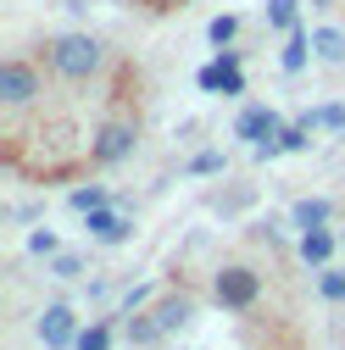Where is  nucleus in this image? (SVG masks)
<instances>
[{
    "label": "nucleus",
    "instance_id": "1",
    "mask_svg": "<svg viewBox=\"0 0 345 350\" xmlns=\"http://www.w3.org/2000/svg\"><path fill=\"white\" fill-rule=\"evenodd\" d=\"M45 67L62 83H90L106 67V45L95 33H56V39H45Z\"/></svg>",
    "mask_w": 345,
    "mask_h": 350
},
{
    "label": "nucleus",
    "instance_id": "2",
    "mask_svg": "<svg viewBox=\"0 0 345 350\" xmlns=\"http://www.w3.org/2000/svg\"><path fill=\"white\" fill-rule=\"evenodd\" d=\"M39 95H45V67L39 62H28V56L0 62V106L6 111H28V106H39Z\"/></svg>",
    "mask_w": 345,
    "mask_h": 350
},
{
    "label": "nucleus",
    "instance_id": "3",
    "mask_svg": "<svg viewBox=\"0 0 345 350\" xmlns=\"http://www.w3.org/2000/svg\"><path fill=\"white\" fill-rule=\"evenodd\" d=\"M212 300H218L223 312H251V306L262 300V273H256L251 261H223V267L212 273Z\"/></svg>",
    "mask_w": 345,
    "mask_h": 350
},
{
    "label": "nucleus",
    "instance_id": "4",
    "mask_svg": "<svg viewBox=\"0 0 345 350\" xmlns=\"http://www.w3.org/2000/svg\"><path fill=\"white\" fill-rule=\"evenodd\" d=\"M140 145V117H106L95 134H90V167H123Z\"/></svg>",
    "mask_w": 345,
    "mask_h": 350
},
{
    "label": "nucleus",
    "instance_id": "5",
    "mask_svg": "<svg viewBox=\"0 0 345 350\" xmlns=\"http://www.w3.org/2000/svg\"><path fill=\"white\" fill-rule=\"evenodd\" d=\"M195 90L201 95H223V100H240L245 95V72H240V51L223 45L218 56H212L201 72H195Z\"/></svg>",
    "mask_w": 345,
    "mask_h": 350
},
{
    "label": "nucleus",
    "instance_id": "6",
    "mask_svg": "<svg viewBox=\"0 0 345 350\" xmlns=\"http://www.w3.org/2000/svg\"><path fill=\"white\" fill-rule=\"evenodd\" d=\"M34 328H39V339H45V350H73L78 334H84V328H78V312H73L67 300H51L45 312H39Z\"/></svg>",
    "mask_w": 345,
    "mask_h": 350
},
{
    "label": "nucleus",
    "instance_id": "7",
    "mask_svg": "<svg viewBox=\"0 0 345 350\" xmlns=\"http://www.w3.org/2000/svg\"><path fill=\"white\" fill-rule=\"evenodd\" d=\"M284 128V117L268 106V100H251V106H240V117H234V139H245V145H262V139H273Z\"/></svg>",
    "mask_w": 345,
    "mask_h": 350
},
{
    "label": "nucleus",
    "instance_id": "8",
    "mask_svg": "<svg viewBox=\"0 0 345 350\" xmlns=\"http://www.w3.org/2000/svg\"><path fill=\"white\" fill-rule=\"evenodd\" d=\"M84 228H90V239L95 245H128V239H134V217H128V211H112V206H101V211H90V217H84Z\"/></svg>",
    "mask_w": 345,
    "mask_h": 350
},
{
    "label": "nucleus",
    "instance_id": "9",
    "mask_svg": "<svg viewBox=\"0 0 345 350\" xmlns=\"http://www.w3.org/2000/svg\"><path fill=\"white\" fill-rule=\"evenodd\" d=\"M307 139H312V128L295 117V122H284V128H279L273 139L251 145V156H256V161H279V156H295V150H307Z\"/></svg>",
    "mask_w": 345,
    "mask_h": 350
},
{
    "label": "nucleus",
    "instance_id": "10",
    "mask_svg": "<svg viewBox=\"0 0 345 350\" xmlns=\"http://www.w3.org/2000/svg\"><path fill=\"white\" fill-rule=\"evenodd\" d=\"M151 312H156V323H162L167 334H179L184 323H195V295H190V289H167V295H156Z\"/></svg>",
    "mask_w": 345,
    "mask_h": 350
},
{
    "label": "nucleus",
    "instance_id": "11",
    "mask_svg": "<svg viewBox=\"0 0 345 350\" xmlns=\"http://www.w3.org/2000/svg\"><path fill=\"white\" fill-rule=\"evenodd\" d=\"M295 250H301V261H307V267L318 273V267H329L334 250H345V245H340V234H334V228H307V234L295 239Z\"/></svg>",
    "mask_w": 345,
    "mask_h": 350
},
{
    "label": "nucleus",
    "instance_id": "12",
    "mask_svg": "<svg viewBox=\"0 0 345 350\" xmlns=\"http://www.w3.org/2000/svg\"><path fill=\"white\" fill-rule=\"evenodd\" d=\"M312 62H318V56H312V28L301 23V28H290V33H284V51H279V67H284V72L295 78V72H307Z\"/></svg>",
    "mask_w": 345,
    "mask_h": 350
},
{
    "label": "nucleus",
    "instance_id": "13",
    "mask_svg": "<svg viewBox=\"0 0 345 350\" xmlns=\"http://www.w3.org/2000/svg\"><path fill=\"white\" fill-rule=\"evenodd\" d=\"M312 56L323 67H345V28L340 23H318L312 28Z\"/></svg>",
    "mask_w": 345,
    "mask_h": 350
},
{
    "label": "nucleus",
    "instance_id": "14",
    "mask_svg": "<svg viewBox=\"0 0 345 350\" xmlns=\"http://www.w3.org/2000/svg\"><path fill=\"white\" fill-rule=\"evenodd\" d=\"M123 339L134 345V350H151V345H162V339H167V328L156 323V312L145 306V312H134V317L123 323Z\"/></svg>",
    "mask_w": 345,
    "mask_h": 350
},
{
    "label": "nucleus",
    "instance_id": "15",
    "mask_svg": "<svg viewBox=\"0 0 345 350\" xmlns=\"http://www.w3.org/2000/svg\"><path fill=\"white\" fill-rule=\"evenodd\" d=\"M290 223H295L301 234H307V228H329V223H334V206H329L323 195H307V200L290 206Z\"/></svg>",
    "mask_w": 345,
    "mask_h": 350
},
{
    "label": "nucleus",
    "instance_id": "16",
    "mask_svg": "<svg viewBox=\"0 0 345 350\" xmlns=\"http://www.w3.org/2000/svg\"><path fill=\"white\" fill-rule=\"evenodd\" d=\"M184 172H190V178H218V172H229V156L223 150H195L184 161Z\"/></svg>",
    "mask_w": 345,
    "mask_h": 350
},
{
    "label": "nucleus",
    "instance_id": "17",
    "mask_svg": "<svg viewBox=\"0 0 345 350\" xmlns=\"http://www.w3.org/2000/svg\"><path fill=\"white\" fill-rule=\"evenodd\" d=\"M67 206H73L78 217H90V211H101V206H112V195H106L101 184H78V189L67 195Z\"/></svg>",
    "mask_w": 345,
    "mask_h": 350
},
{
    "label": "nucleus",
    "instance_id": "18",
    "mask_svg": "<svg viewBox=\"0 0 345 350\" xmlns=\"http://www.w3.org/2000/svg\"><path fill=\"white\" fill-rule=\"evenodd\" d=\"M268 28H273V33L301 28V0H268Z\"/></svg>",
    "mask_w": 345,
    "mask_h": 350
},
{
    "label": "nucleus",
    "instance_id": "19",
    "mask_svg": "<svg viewBox=\"0 0 345 350\" xmlns=\"http://www.w3.org/2000/svg\"><path fill=\"white\" fill-rule=\"evenodd\" d=\"M301 122H307L312 134H318V128H329V134H345V106H318V111H301Z\"/></svg>",
    "mask_w": 345,
    "mask_h": 350
},
{
    "label": "nucleus",
    "instance_id": "20",
    "mask_svg": "<svg viewBox=\"0 0 345 350\" xmlns=\"http://www.w3.org/2000/svg\"><path fill=\"white\" fill-rule=\"evenodd\" d=\"M206 39H212L218 51H223V45H234V39H240V17H234V12H218V17L206 23Z\"/></svg>",
    "mask_w": 345,
    "mask_h": 350
},
{
    "label": "nucleus",
    "instance_id": "21",
    "mask_svg": "<svg viewBox=\"0 0 345 350\" xmlns=\"http://www.w3.org/2000/svg\"><path fill=\"white\" fill-rule=\"evenodd\" d=\"M318 295L334 300V306H345V267H334V261H329V267H318Z\"/></svg>",
    "mask_w": 345,
    "mask_h": 350
},
{
    "label": "nucleus",
    "instance_id": "22",
    "mask_svg": "<svg viewBox=\"0 0 345 350\" xmlns=\"http://www.w3.org/2000/svg\"><path fill=\"white\" fill-rule=\"evenodd\" d=\"M73 350H112V323H90V328L78 334Z\"/></svg>",
    "mask_w": 345,
    "mask_h": 350
},
{
    "label": "nucleus",
    "instance_id": "23",
    "mask_svg": "<svg viewBox=\"0 0 345 350\" xmlns=\"http://www.w3.org/2000/svg\"><path fill=\"white\" fill-rule=\"evenodd\" d=\"M145 306H156V284H134L123 295V317H134V312H145Z\"/></svg>",
    "mask_w": 345,
    "mask_h": 350
},
{
    "label": "nucleus",
    "instance_id": "24",
    "mask_svg": "<svg viewBox=\"0 0 345 350\" xmlns=\"http://www.w3.org/2000/svg\"><path fill=\"white\" fill-rule=\"evenodd\" d=\"M28 250H34V256H45V261H51V256L62 250V239H56L51 228H28Z\"/></svg>",
    "mask_w": 345,
    "mask_h": 350
},
{
    "label": "nucleus",
    "instance_id": "25",
    "mask_svg": "<svg viewBox=\"0 0 345 350\" xmlns=\"http://www.w3.org/2000/svg\"><path fill=\"white\" fill-rule=\"evenodd\" d=\"M78 273H84V256H67V250L51 256V278H78Z\"/></svg>",
    "mask_w": 345,
    "mask_h": 350
},
{
    "label": "nucleus",
    "instance_id": "26",
    "mask_svg": "<svg viewBox=\"0 0 345 350\" xmlns=\"http://www.w3.org/2000/svg\"><path fill=\"white\" fill-rule=\"evenodd\" d=\"M179 6H190V0H145V12H156V17L162 12H179Z\"/></svg>",
    "mask_w": 345,
    "mask_h": 350
},
{
    "label": "nucleus",
    "instance_id": "27",
    "mask_svg": "<svg viewBox=\"0 0 345 350\" xmlns=\"http://www.w3.org/2000/svg\"><path fill=\"white\" fill-rule=\"evenodd\" d=\"M312 6H318V12H329V6H334V0H312Z\"/></svg>",
    "mask_w": 345,
    "mask_h": 350
},
{
    "label": "nucleus",
    "instance_id": "28",
    "mask_svg": "<svg viewBox=\"0 0 345 350\" xmlns=\"http://www.w3.org/2000/svg\"><path fill=\"white\" fill-rule=\"evenodd\" d=\"M340 245H345V228H340Z\"/></svg>",
    "mask_w": 345,
    "mask_h": 350
}]
</instances>
